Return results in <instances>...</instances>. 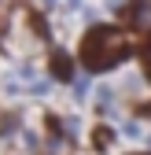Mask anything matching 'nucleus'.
Masks as SVG:
<instances>
[{"instance_id":"f257e3e1","label":"nucleus","mask_w":151,"mask_h":155,"mask_svg":"<svg viewBox=\"0 0 151 155\" xmlns=\"http://www.w3.org/2000/svg\"><path fill=\"white\" fill-rule=\"evenodd\" d=\"M81 55H85V67H88V70H107V67H114L122 55H125V41H122L114 30L96 26V30L85 37Z\"/></svg>"},{"instance_id":"f03ea898","label":"nucleus","mask_w":151,"mask_h":155,"mask_svg":"<svg viewBox=\"0 0 151 155\" xmlns=\"http://www.w3.org/2000/svg\"><path fill=\"white\" fill-rule=\"evenodd\" d=\"M107 4H122V0H107Z\"/></svg>"},{"instance_id":"7ed1b4c3","label":"nucleus","mask_w":151,"mask_h":155,"mask_svg":"<svg viewBox=\"0 0 151 155\" xmlns=\"http://www.w3.org/2000/svg\"><path fill=\"white\" fill-rule=\"evenodd\" d=\"M44 4H59V0H44Z\"/></svg>"}]
</instances>
